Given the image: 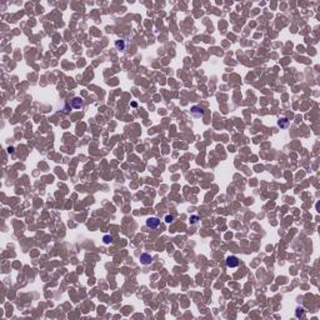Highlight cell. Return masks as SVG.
I'll return each instance as SVG.
<instances>
[{
	"label": "cell",
	"mask_w": 320,
	"mask_h": 320,
	"mask_svg": "<svg viewBox=\"0 0 320 320\" xmlns=\"http://www.w3.org/2000/svg\"><path fill=\"white\" fill-rule=\"evenodd\" d=\"M150 255H148V254H144V255H141V260H143V264H149L150 263Z\"/></svg>",
	"instance_id": "cell-4"
},
{
	"label": "cell",
	"mask_w": 320,
	"mask_h": 320,
	"mask_svg": "<svg viewBox=\"0 0 320 320\" xmlns=\"http://www.w3.org/2000/svg\"><path fill=\"white\" fill-rule=\"evenodd\" d=\"M239 265V260L236 257H229L227 259V266L228 268H236Z\"/></svg>",
	"instance_id": "cell-1"
},
{
	"label": "cell",
	"mask_w": 320,
	"mask_h": 320,
	"mask_svg": "<svg viewBox=\"0 0 320 320\" xmlns=\"http://www.w3.org/2000/svg\"><path fill=\"white\" fill-rule=\"evenodd\" d=\"M71 105H73V108H75V109H80L83 106V100L80 98H74V99L71 100Z\"/></svg>",
	"instance_id": "cell-3"
},
{
	"label": "cell",
	"mask_w": 320,
	"mask_h": 320,
	"mask_svg": "<svg viewBox=\"0 0 320 320\" xmlns=\"http://www.w3.org/2000/svg\"><path fill=\"white\" fill-rule=\"evenodd\" d=\"M165 221H166V223H171V221H173V218H171V216H169V215H168V216H165Z\"/></svg>",
	"instance_id": "cell-5"
},
{
	"label": "cell",
	"mask_w": 320,
	"mask_h": 320,
	"mask_svg": "<svg viewBox=\"0 0 320 320\" xmlns=\"http://www.w3.org/2000/svg\"><path fill=\"white\" fill-rule=\"evenodd\" d=\"M159 224H160V220L158 219V218H149V219L146 220V225L151 229H155Z\"/></svg>",
	"instance_id": "cell-2"
}]
</instances>
